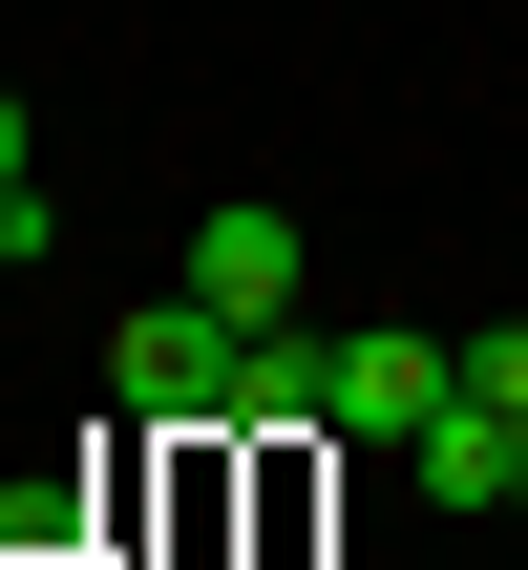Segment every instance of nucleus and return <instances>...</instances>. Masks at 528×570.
Here are the masks:
<instances>
[{
  "label": "nucleus",
  "mask_w": 528,
  "mask_h": 570,
  "mask_svg": "<svg viewBox=\"0 0 528 570\" xmlns=\"http://www.w3.org/2000/svg\"><path fill=\"white\" fill-rule=\"evenodd\" d=\"M233 423H339V338L317 317H254L233 338Z\"/></svg>",
  "instance_id": "5"
},
{
  "label": "nucleus",
  "mask_w": 528,
  "mask_h": 570,
  "mask_svg": "<svg viewBox=\"0 0 528 570\" xmlns=\"http://www.w3.org/2000/svg\"><path fill=\"white\" fill-rule=\"evenodd\" d=\"M444 381H466V338L360 317V338H339V444H423V423H444Z\"/></svg>",
  "instance_id": "3"
},
{
  "label": "nucleus",
  "mask_w": 528,
  "mask_h": 570,
  "mask_svg": "<svg viewBox=\"0 0 528 570\" xmlns=\"http://www.w3.org/2000/svg\"><path fill=\"white\" fill-rule=\"evenodd\" d=\"M190 296L254 338V317H296V212L275 190H233V212H190Z\"/></svg>",
  "instance_id": "4"
},
{
  "label": "nucleus",
  "mask_w": 528,
  "mask_h": 570,
  "mask_svg": "<svg viewBox=\"0 0 528 570\" xmlns=\"http://www.w3.org/2000/svg\"><path fill=\"white\" fill-rule=\"evenodd\" d=\"M402 487H423L444 529H487V508H528V402H508V381H444V423L402 444Z\"/></svg>",
  "instance_id": "2"
},
{
  "label": "nucleus",
  "mask_w": 528,
  "mask_h": 570,
  "mask_svg": "<svg viewBox=\"0 0 528 570\" xmlns=\"http://www.w3.org/2000/svg\"><path fill=\"white\" fill-rule=\"evenodd\" d=\"M0 190H42V127H21V85H0Z\"/></svg>",
  "instance_id": "6"
},
{
  "label": "nucleus",
  "mask_w": 528,
  "mask_h": 570,
  "mask_svg": "<svg viewBox=\"0 0 528 570\" xmlns=\"http://www.w3.org/2000/svg\"><path fill=\"white\" fill-rule=\"evenodd\" d=\"M106 402H148L169 444H190V423H233V317H212L190 275H169V296H127V317H106Z\"/></svg>",
  "instance_id": "1"
}]
</instances>
